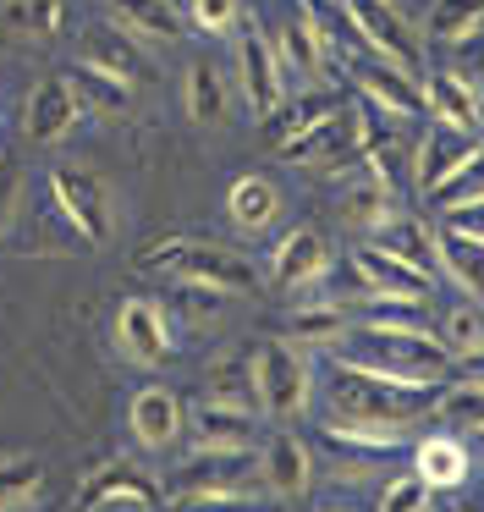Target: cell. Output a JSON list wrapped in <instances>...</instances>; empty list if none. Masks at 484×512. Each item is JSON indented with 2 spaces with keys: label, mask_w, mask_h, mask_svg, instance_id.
<instances>
[{
  "label": "cell",
  "mask_w": 484,
  "mask_h": 512,
  "mask_svg": "<svg viewBox=\"0 0 484 512\" xmlns=\"http://www.w3.org/2000/svg\"><path fill=\"white\" fill-rule=\"evenodd\" d=\"M352 78H358V89L369 94L380 111H391V116H429L424 78H418V72H407V67H396V61L358 56V61H352Z\"/></svg>",
  "instance_id": "cell-12"
},
{
  "label": "cell",
  "mask_w": 484,
  "mask_h": 512,
  "mask_svg": "<svg viewBox=\"0 0 484 512\" xmlns=\"http://www.w3.org/2000/svg\"><path fill=\"white\" fill-rule=\"evenodd\" d=\"M66 83L77 89V100L94 105V111H105V116L132 111V89H127V83L110 78V72H99V67H88V61H77V67L66 72Z\"/></svg>",
  "instance_id": "cell-33"
},
{
  "label": "cell",
  "mask_w": 484,
  "mask_h": 512,
  "mask_svg": "<svg viewBox=\"0 0 484 512\" xmlns=\"http://www.w3.org/2000/svg\"><path fill=\"white\" fill-rule=\"evenodd\" d=\"M237 83H242V100H248V111L259 116V122L286 100V89H281V50L264 39V28H242L237 34Z\"/></svg>",
  "instance_id": "cell-10"
},
{
  "label": "cell",
  "mask_w": 484,
  "mask_h": 512,
  "mask_svg": "<svg viewBox=\"0 0 484 512\" xmlns=\"http://www.w3.org/2000/svg\"><path fill=\"white\" fill-rule=\"evenodd\" d=\"M473 149H479V144H473V133H457V127H440L435 122L424 133V144H418V155H413V188L429 199V193H435L440 182H446L451 171L473 155Z\"/></svg>",
  "instance_id": "cell-20"
},
{
  "label": "cell",
  "mask_w": 484,
  "mask_h": 512,
  "mask_svg": "<svg viewBox=\"0 0 484 512\" xmlns=\"http://www.w3.org/2000/svg\"><path fill=\"white\" fill-rule=\"evenodd\" d=\"M253 386H259V413L275 424H297L314 402V364L303 358V347L270 336L253 347Z\"/></svg>",
  "instance_id": "cell-4"
},
{
  "label": "cell",
  "mask_w": 484,
  "mask_h": 512,
  "mask_svg": "<svg viewBox=\"0 0 484 512\" xmlns=\"http://www.w3.org/2000/svg\"><path fill=\"white\" fill-rule=\"evenodd\" d=\"M484 193V149H473L468 160H462L457 171H451L446 182H440L435 193H429V199L440 204V210H446V204H457V199H479Z\"/></svg>",
  "instance_id": "cell-41"
},
{
  "label": "cell",
  "mask_w": 484,
  "mask_h": 512,
  "mask_svg": "<svg viewBox=\"0 0 484 512\" xmlns=\"http://www.w3.org/2000/svg\"><path fill=\"white\" fill-rule=\"evenodd\" d=\"M50 193L55 204H61V215L72 221L77 237H88V243H110V193L105 182L94 177V171L83 166H50Z\"/></svg>",
  "instance_id": "cell-8"
},
{
  "label": "cell",
  "mask_w": 484,
  "mask_h": 512,
  "mask_svg": "<svg viewBox=\"0 0 484 512\" xmlns=\"http://www.w3.org/2000/svg\"><path fill=\"white\" fill-rule=\"evenodd\" d=\"M187 17H193L198 34H237L242 28V0H187Z\"/></svg>",
  "instance_id": "cell-42"
},
{
  "label": "cell",
  "mask_w": 484,
  "mask_h": 512,
  "mask_svg": "<svg viewBox=\"0 0 484 512\" xmlns=\"http://www.w3.org/2000/svg\"><path fill=\"white\" fill-rule=\"evenodd\" d=\"M473 441H479V446H484V430H473Z\"/></svg>",
  "instance_id": "cell-48"
},
{
  "label": "cell",
  "mask_w": 484,
  "mask_h": 512,
  "mask_svg": "<svg viewBox=\"0 0 484 512\" xmlns=\"http://www.w3.org/2000/svg\"><path fill=\"white\" fill-rule=\"evenodd\" d=\"M341 215H347L352 226H363V232H380V226L396 215V193L385 188V182L363 177V182H352V188H347V199H341Z\"/></svg>",
  "instance_id": "cell-36"
},
{
  "label": "cell",
  "mask_w": 484,
  "mask_h": 512,
  "mask_svg": "<svg viewBox=\"0 0 484 512\" xmlns=\"http://www.w3.org/2000/svg\"><path fill=\"white\" fill-rule=\"evenodd\" d=\"M440 215H446V221H440V226H446V232H462V237H484V193H479V199H457V204H446V210H440Z\"/></svg>",
  "instance_id": "cell-44"
},
{
  "label": "cell",
  "mask_w": 484,
  "mask_h": 512,
  "mask_svg": "<svg viewBox=\"0 0 484 512\" xmlns=\"http://www.w3.org/2000/svg\"><path fill=\"white\" fill-rule=\"evenodd\" d=\"M319 512H352V507H319Z\"/></svg>",
  "instance_id": "cell-47"
},
{
  "label": "cell",
  "mask_w": 484,
  "mask_h": 512,
  "mask_svg": "<svg viewBox=\"0 0 484 512\" xmlns=\"http://www.w3.org/2000/svg\"><path fill=\"white\" fill-rule=\"evenodd\" d=\"M209 397L259 408V386H253V347H237V353L215 358V369H209Z\"/></svg>",
  "instance_id": "cell-32"
},
{
  "label": "cell",
  "mask_w": 484,
  "mask_h": 512,
  "mask_svg": "<svg viewBox=\"0 0 484 512\" xmlns=\"http://www.w3.org/2000/svg\"><path fill=\"white\" fill-rule=\"evenodd\" d=\"M209 490H264L259 446H198L165 474V496H209Z\"/></svg>",
  "instance_id": "cell-5"
},
{
  "label": "cell",
  "mask_w": 484,
  "mask_h": 512,
  "mask_svg": "<svg viewBox=\"0 0 484 512\" xmlns=\"http://www.w3.org/2000/svg\"><path fill=\"white\" fill-rule=\"evenodd\" d=\"M440 342L457 364H479L484 358V309H451L440 325Z\"/></svg>",
  "instance_id": "cell-38"
},
{
  "label": "cell",
  "mask_w": 484,
  "mask_h": 512,
  "mask_svg": "<svg viewBox=\"0 0 484 512\" xmlns=\"http://www.w3.org/2000/svg\"><path fill=\"white\" fill-rule=\"evenodd\" d=\"M105 23H116L138 45H182V17L171 0H110Z\"/></svg>",
  "instance_id": "cell-21"
},
{
  "label": "cell",
  "mask_w": 484,
  "mask_h": 512,
  "mask_svg": "<svg viewBox=\"0 0 484 512\" xmlns=\"http://www.w3.org/2000/svg\"><path fill=\"white\" fill-rule=\"evenodd\" d=\"M330 358H352V364L385 369V375H402V380H424V386H446V375L457 369L446 342L429 336L424 325H374V320H352V331L330 347Z\"/></svg>",
  "instance_id": "cell-2"
},
{
  "label": "cell",
  "mask_w": 484,
  "mask_h": 512,
  "mask_svg": "<svg viewBox=\"0 0 484 512\" xmlns=\"http://www.w3.org/2000/svg\"><path fill=\"white\" fill-rule=\"evenodd\" d=\"M336 369V386H330V402H336V419L352 424H385V430H407L424 413H435L440 386H424V380H402L385 375V369L352 364V358H330Z\"/></svg>",
  "instance_id": "cell-1"
},
{
  "label": "cell",
  "mask_w": 484,
  "mask_h": 512,
  "mask_svg": "<svg viewBox=\"0 0 484 512\" xmlns=\"http://www.w3.org/2000/svg\"><path fill=\"white\" fill-rule=\"evenodd\" d=\"M138 265L154 270V276L220 287L226 298H248V292H259V270H253V259H242L237 248L209 243V237H160V243H149L138 254Z\"/></svg>",
  "instance_id": "cell-3"
},
{
  "label": "cell",
  "mask_w": 484,
  "mask_h": 512,
  "mask_svg": "<svg viewBox=\"0 0 484 512\" xmlns=\"http://www.w3.org/2000/svg\"><path fill=\"white\" fill-rule=\"evenodd\" d=\"M413 474L424 479L429 490H457L468 485L473 474V452L462 435H429V441L413 446Z\"/></svg>",
  "instance_id": "cell-22"
},
{
  "label": "cell",
  "mask_w": 484,
  "mask_h": 512,
  "mask_svg": "<svg viewBox=\"0 0 484 512\" xmlns=\"http://www.w3.org/2000/svg\"><path fill=\"white\" fill-rule=\"evenodd\" d=\"M187 116H193V127L226 122V72L209 56H193V67H187Z\"/></svg>",
  "instance_id": "cell-29"
},
{
  "label": "cell",
  "mask_w": 484,
  "mask_h": 512,
  "mask_svg": "<svg viewBox=\"0 0 484 512\" xmlns=\"http://www.w3.org/2000/svg\"><path fill=\"white\" fill-rule=\"evenodd\" d=\"M171 303H182L187 320H215V314L226 309V292H220V287H198V281H176Z\"/></svg>",
  "instance_id": "cell-43"
},
{
  "label": "cell",
  "mask_w": 484,
  "mask_h": 512,
  "mask_svg": "<svg viewBox=\"0 0 484 512\" xmlns=\"http://www.w3.org/2000/svg\"><path fill=\"white\" fill-rule=\"evenodd\" d=\"M451 50H457V61H462V78H473V83H479L484 78V28H479V34H468V39H462V45H451Z\"/></svg>",
  "instance_id": "cell-45"
},
{
  "label": "cell",
  "mask_w": 484,
  "mask_h": 512,
  "mask_svg": "<svg viewBox=\"0 0 484 512\" xmlns=\"http://www.w3.org/2000/svg\"><path fill=\"white\" fill-rule=\"evenodd\" d=\"M424 28H429L435 45H462L468 34L484 28V0H435Z\"/></svg>",
  "instance_id": "cell-35"
},
{
  "label": "cell",
  "mask_w": 484,
  "mask_h": 512,
  "mask_svg": "<svg viewBox=\"0 0 484 512\" xmlns=\"http://www.w3.org/2000/svg\"><path fill=\"white\" fill-rule=\"evenodd\" d=\"M83 61L99 72H110V78H121L127 89H149L160 72H154V61L143 56V45L132 34H121L116 23H94L83 28Z\"/></svg>",
  "instance_id": "cell-13"
},
{
  "label": "cell",
  "mask_w": 484,
  "mask_h": 512,
  "mask_svg": "<svg viewBox=\"0 0 484 512\" xmlns=\"http://www.w3.org/2000/svg\"><path fill=\"white\" fill-rule=\"evenodd\" d=\"M77 116H83V100H77L72 83H66V78H44L39 89L28 94L22 133H28L33 144H55V138H66L77 127Z\"/></svg>",
  "instance_id": "cell-18"
},
{
  "label": "cell",
  "mask_w": 484,
  "mask_h": 512,
  "mask_svg": "<svg viewBox=\"0 0 484 512\" xmlns=\"http://www.w3.org/2000/svg\"><path fill=\"white\" fill-rule=\"evenodd\" d=\"M429 496H435V490H429L413 468H396L380 490V512H429Z\"/></svg>",
  "instance_id": "cell-40"
},
{
  "label": "cell",
  "mask_w": 484,
  "mask_h": 512,
  "mask_svg": "<svg viewBox=\"0 0 484 512\" xmlns=\"http://www.w3.org/2000/svg\"><path fill=\"white\" fill-rule=\"evenodd\" d=\"M127 430H132V441H138L143 452H171V446L187 435V402L176 397L171 386H143V391H132Z\"/></svg>",
  "instance_id": "cell-11"
},
{
  "label": "cell",
  "mask_w": 484,
  "mask_h": 512,
  "mask_svg": "<svg viewBox=\"0 0 484 512\" xmlns=\"http://www.w3.org/2000/svg\"><path fill=\"white\" fill-rule=\"evenodd\" d=\"M116 347L138 369H160L176 358V331L165 320V309L154 298H127L116 309Z\"/></svg>",
  "instance_id": "cell-9"
},
{
  "label": "cell",
  "mask_w": 484,
  "mask_h": 512,
  "mask_svg": "<svg viewBox=\"0 0 484 512\" xmlns=\"http://www.w3.org/2000/svg\"><path fill=\"white\" fill-rule=\"evenodd\" d=\"M347 17L358 23V39H363V56H385L396 67L418 72L424 78V45H418V28L396 12L391 0H341Z\"/></svg>",
  "instance_id": "cell-6"
},
{
  "label": "cell",
  "mask_w": 484,
  "mask_h": 512,
  "mask_svg": "<svg viewBox=\"0 0 484 512\" xmlns=\"http://www.w3.org/2000/svg\"><path fill=\"white\" fill-rule=\"evenodd\" d=\"M319 441L330 446V452H341L347 457L352 452V463H363V457H385V452H396L402 446V430H385V424H352V419H319Z\"/></svg>",
  "instance_id": "cell-25"
},
{
  "label": "cell",
  "mask_w": 484,
  "mask_h": 512,
  "mask_svg": "<svg viewBox=\"0 0 484 512\" xmlns=\"http://www.w3.org/2000/svg\"><path fill=\"white\" fill-rule=\"evenodd\" d=\"M160 512H281L264 490H209V496H165Z\"/></svg>",
  "instance_id": "cell-37"
},
{
  "label": "cell",
  "mask_w": 484,
  "mask_h": 512,
  "mask_svg": "<svg viewBox=\"0 0 484 512\" xmlns=\"http://www.w3.org/2000/svg\"><path fill=\"white\" fill-rule=\"evenodd\" d=\"M11 199H17V166L0 160V226H11Z\"/></svg>",
  "instance_id": "cell-46"
},
{
  "label": "cell",
  "mask_w": 484,
  "mask_h": 512,
  "mask_svg": "<svg viewBox=\"0 0 484 512\" xmlns=\"http://www.w3.org/2000/svg\"><path fill=\"white\" fill-rule=\"evenodd\" d=\"M187 430L204 446H259L264 441V413L242 408V402L204 397L198 408H187Z\"/></svg>",
  "instance_id": "cell-16"
},
{
  "label": "cell",
  "mask_w": 484,
  "mask_h": 512,
  "mask_svg": "<svg viewBox=\"0 0 484 512\" xmlns=\"http://www.w3.org/2000/svg\"><path fill=\"white\" fill-rule=\"evenodd\" d=\"M435 254H440V265L451 270V281H457L462 292L484 298V237H462V232H446V226H440Z\"/></svg>",
  "instance_id": "cell-30"
},
{
  "label": "cell",
  "mask_w": 484,
  "mask_h": 512,
  "mask_svg": "<svg viewBox=\"0 0 484 512\" xmlns=\"http://www.w3.org/2000/svg\"><path fill=\"white\" fill-rule=\"evenodd\" d=\"M99 507H143V512H160L165 507V485L138 468L132 457H110L105 468L83 479V490L72 496V512H99Z\"/></svg>",
  "instance_id": "cell-7"
},
{
  "label": "cell",
  "mask_w": 484,
  "mask_h": 512,
  "mask_svg": "<svg viewBox=\"0 0 484 512\" xmlns=\"http://www.w3.org/2000/svg\"><path fill=\"white\" fill-rule=\"evenodd\" d=\"M259 474H264V490L275 496H303L314 485V463H308V446L297 441L292 430H275L259 441Z\"/></svg>",
  "instance_id": "cell-19"
},
{
  "label": "cell",
  "mask_w": 484,
  "mask_h": 512,
  "mask_svg": "<svg viewBox=\"0 0 484 512\" xmlns=\"http://www.w3.org/2000/svg\"><path fill=\"white\" fill-rule=\"evenodd\" d=\"M352 265H358L363 287L380 292V298H413V303H429V292H435V276L413 270L407 259H396L391 248H380V243H358V248H352Z\"/></svg>",
  "instance_id": "cell-15"
},
{
  "label": "cell",
  "mask_w": 484,
  "mask_h": 512,
  "mask_svg": "<svg viewBox=\"0 0 484 512\" xmlns=\"http://www.w3.org/2000/svg\"><path fill=\"white\" fill-rule=\"evenodd\" d=\"M347 331H352L347 303H314V309H297L292 320H286V342L308 347V353H330Z\"/></svg>",
  "instance_id": "cell-27"
},
{
  "label": "cell",
  "mask_w": 484,
  "mask_h": 512,
  "mask_svg": "<svg viewBox=\"0 0 484 512\" xmlns=\"http://www.w3.org/2000/svg\"><path fill=\"white\" fill-rule=\"evenodd\" d=\"M39 485H44L39 457H6V463H0V512H17Z\"/></svg>",
  "instance_id": "cell-39"
},
{
  "label": "cell",
  "mask_w": 484,
  "mask_h": 512,
  "mask_svg": "<svg viewBox=\"0 0 484 512\" xmlns=\"http://www.w3.org/2000/svg\"><path fill=\"white\" fill-rule=\"evenodd\" d=\"M281 61H292L303 78H325V50H330V39H325V28H319V17L308 12V17H292V23L281 28Z\"/></svg>",
  "instance_id": "cell-31"
},
{
  "label": "cell",
  "mask_w": 484,
  "mask_h": 512,
  "mask_svg": "<svg viewBox=\"0 0 484 512\" xmlns=\"http://www.w3.org/2000/svg\"><path fill=\"white\" fill-rule=\"evenodd\" d=\"M226 215L242 232H270L275 215H281V193H275V182H264L248 171V177H237L226 188Z\"/></svg>",
  "instance_id": "cell-26"
},
{
  "label": "cell",
  "mask_w": 484,
  "mask_h": 512,
  "mask_svg": "<svg viewBox=\"0 0 484 512\" xmlns=\"http://www.w3.org/2000/svg\"><path fill=\"white\" fill-rule=\"evenodd\" d=\"M369 243H380V248H391L396 259H407L413 270H424V276H435V232H424V221H413V215H402L396 210L391 221L380 226V232L369 237Z\"/></svg>",
  "instance_id": "cell-28"
},
{
  "label": "cell",
  "mask_w": 484,
  "mask_h": 512,
  "mask_svg": "<svg viewBox=\"0 0 484 512\" xmlns=\"http://www.w3.org/2000/svg\"><path fill=\"white\" fill-rule=\"evenodd\" d=\"M341 111V100L336 94H325V89H314V94H303V100H292V105H275L270 116H264V144L270 149H286L292 138H303L308 127H319L325 116H336Z\"/></svg>",
  "instance_id": "cell-24"
},
{
  "label": "cell",
  "mask_w": 484,
  "mask_h": 512,
  "mask_svg": "<svg viewBox=\"0 0 484 512\" xmlns=\"http://www.w3.org/2000/svg\"><path fill=\"white\" fill-rule=\"evenodd\" d=\"M424 94H429V116L440 127H457V133L479 138L484 105H479V83L473 78H462L457 67H435V72H424Z\"/></svg>",
  "instance_id": "cell-17"
},
{
  "label": "cell",
  "mask_w": 484,
  "mask_h": 512,
  "mask_svg": "<svg viewBox=\"0 0 484 512\" xmlns=\"http://www.w3.org/2000/svg\"><path fill=\"white\" fill-rule=\"evenodd\" d=\"M435 413L451 424V435L484 430V380H457V386H440Z\"/></svg>",
  "instance_id": "cell-34"
},
{
  "label": "cell",
  "mask_w": 484,
  "mask_h": 512,
  "mask_svg": "<svg viewBox=\"0 0 484 512\" xmlns=\"http://www.w3.org/2000/svg\"><path fill=\"white\" fill-rule=\"evenodd\" d=\"M479 138H484V122H479Z\"/></svg>",
  "instance_id": "cell-49"
},
{
  "label": "cell",
  "mask_w": 484,
  "mask_h": 512,
  "mask_svg": "<svg viewBox=\"0 0 484 512\" xmlns=\"http://www.w3.org/2000/svg\"><path fill=\"white\" fill-rule=\"evenodd\" d=\"M66 28V0H0V34L17 45H50Z\"/></svg>",
  "instance_id": "cell-23"
},
{
  "label": "cell",
  "mask_w": 484,
  "mask_h": 512,
  "mask_svg": "<svg viewBox=\"0 0 484 512\" xmlns=\"http://www.w3.org/2000/svg\"><path fill=\"white\" fill-rule=\"evenodd\" d=\"M330 276V243L314 232V226H292L281 243L270 248V287L281 292H303L314 281Z\"/></svg>",
  "instance_id": "cell-14"
}]
</instances>
